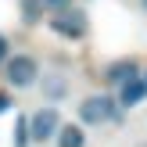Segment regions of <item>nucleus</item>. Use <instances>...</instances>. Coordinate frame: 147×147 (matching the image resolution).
Returning a JSON list of instances; mask_svg holds the SVG:
<instances>
[{
    "mask_svg": "<svg viewBox=\"0 0 147 147\" xmlns=\"http://www.w3.org/2000/svg\"><path fill=\"white\" fill-rule=\"evenodd\" d=\"M144 97H147V83H144V79H129V83H122V93H119V100H122L126 108L140 104Z\"/></svg>",
    "mask_w": 147,
    "mask_h": 147,
    "instance_id": "6",
    "label": "nucleus"
},
{
    "mask_svg": "<svg viewBox=\"0 0 147 147\" xmlns=\"http://www.w3.org/2000/svg\"><path fill=\"white\" fill-rule=\"evenodd\" d=\"M4 76H7V83H11L14 90H25V86H32L36 79H40V65H36V57H29V54H14L11 61H7Z\"/></svg>",
    "mask_w": 147,
    "mask_h": 147,
    "instance_id": "2",
    "label": "nucleus"
},
{
    "mask_svg": "<svg viewBox=\"0 0 147 147\" xmlns=\"http://www.w3.org/2000/svg\"><path fill=\"white\" fill-rule=\"evenodd\" d=\"M104 79L111 86H122V83H129V79H136V61L133 57H122V61H111L104 68Z\"/></svg>",
    "mask_w": 147,
    "mask_h": 147,
    "instance_id": "5",
    "label": "nucleus"
},
{
    "mask_svg": "<svg viewBox=\"0 0 147 147\" xmlns=\"http://www.w3.org/2000/svg\"><path fill=\"white\" fill-rule=\"evenodd\" d=\"M79 119L86 126H100V122H115L119 119V108H115L111 97H86L79 104Z\"/></svg>",
    "mask_w": 147,
    "mask_h": 147,
    "instance_id": "3",
    "label": "nucleus"
},
{
    "mask_svg": "<svg viewBox=\"0 0 147 147\" xmlns=\"http://www.w3.org/2000/svg\"><path fill=\"white\" fill-rule=\"evenodd\" d=\"M50 29H54L57 36H65V40H83L86 29H90V18H86L83 7H65V11H54L47 22Z\"/></svg>",
    "mask_w": 147,
    "mask_h": 147,
    "instance_id": "1",
    "label": "nucleus"
},
{
    "mask_svg": "<svg viewBox=\"0 0 147 147\" xmlns=\"http://www.w3.org/2000/svg\"><path fill=\"white\" fill-rule=\"evenodd\" d=\"M7 108H11V100H7V97H4V93H0V115H4V111H7Z\"/></svg>",
    "mask_w": 147,
    "mask_h": 147,
    "instance_id": "13",
    "label": "nucleus"
},
{
    "mask_svg": "<svg viewBox=\"0 0 147 147\" xmlns=\"http://www.w3.org/2000/svg\"><path fill=\"white\" fill-rule=\"evenodd\" d=\"M144 83H147V76H144Z\"/></svg>",
    "mask_w": 147,
    "mask_h": 147,
    "instance_id": "15",
    "label": "nucleus"
},
{
    "mask_svg": "<svg viewBox=\"0 0 147 147\" xmlns=\"http://www.w3.org/2000/svg\"><path fill=\"white\" fill-rule=\"evenodd\" d=\"M144 147H147V144H144Z\"/></svg>",
    "mask_w": 147,
    "mask_h": 147,
    "instance_id": "16",
    "label": "nucleus"
},
{
    "mask_svg": "<svg viewBox=\"0 0 147 147\" xmlns=\"http://www.w3.org/2000/svg\"><path fill=\"white\" fill-rule=\"evenodd\" d=\"M40 18H43V4L40 0H22V22L25 25H36Z\"/></svg>",
    "mask_w": 147,
    "mask_h": 147,
    "instance_id": "8",
    "label": "nucleus"
},
{
    "mask_svg": "<svg viewBox=\"0 0 147 147\" xmlns=\"http://www.w3.org/2000/svg\"><path fill=\"white\" fill-rule=\"evenodd\" d=\"M14 147H29V119L14 122Z\"/></svg>",
    "mask_w": 147,
    "mask_h": 147,
    "instance_id": "10",
    "label": "nucleus"
},
{
    "mask_svg": "<svg viewBox=\"0 0 147 147\" xmlns=\"http://www.w3.org/2000/svg\"><path fill=\"white\" fill-rule=\"evenodd\" d=\"M65 90H68V86H65V79H61V76H47V79H43V93H47L50 100H61V97H65Z\"/></svg>",
    "mask_w": 147,
    "mask_h": 147,
    "instance_id": "9",
    "label": "nucleus"
},
{
    "mask_svg": "<svg viewBox=\"0 0 147 147\" xmlns=\"http://www.w3.org/2000/svg\"><path fill=\"white\" fill-rule=\"evenodd\" d=\"M43 11H65V7H72V0H40Z\"/></svg>",
    "mask_w": 147,
    "mask_h": 147,
    "instance_id": "11",
    "label": "nucleus"
},
{
    "mask_svg": "<svg viewBox=\"0 0 147 147\" xmlns=\"http://www.w3.org/2000/svg\"><path fill=\"white\" fill-rule=\"evenodd\" d=\"M140 7H144V11H147V0H140Z\"/></svg>",
    "mask_w": 147,
    "mask_h": 147,
    "instance_id": "14",
    "label": "nucleus"
},
{
    "mask_svg": "<svg viewBox=\"0 0 147 147\" xmlns=\"http://www.w3.org/2000/svg\"><path fill=\"white\" fill-rule=\"evenodd\" d=\"M7 61V36H0V65Z\"/></svg>",
    "mask_w": 147,
    "mask_h": 147,
    "instance_id": "12",
    "label": "nucleus"
},
{
    "mask_svg": "<svg viewBox=\"0 0 147 147\" xmlns=\"http://www.w3.org/2000/svg\"><path fill=\"white\" fill-rule=\"evenodd\" d=\"M57 147H86V133L79 126H57Z\"/></svg>",
    "mask_w": 147,
    "mask_h": 147,
    "instance_id": "7",
    "label": "nucleus"
},
{
    "mask_svg": "<svg viewBox=\"0 0 147 147\" xmlns=\"http://www.w3.org/2000/svg\"><path fill=\"white\" fill-rule=\"evenodd\" d=\"M57 126H61V122H57V111H54V108H40V111L29 119V136L43 144V140H50V136L57 133Z\"/></svg>",
    "mask_w": 147,
    "mask_h": 147,
    "instance_id": "4",
    "label": "nucleus"
}]
</instances>
